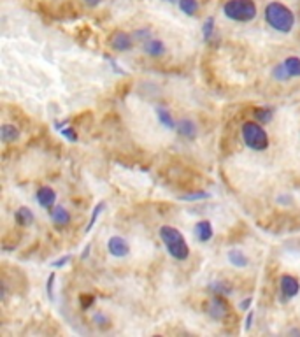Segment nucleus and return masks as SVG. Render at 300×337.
I'll list each match as a JSON object with an SVG mask.
<instances>
[{
  "label": "nucleus",
  "instance_id": "1",
  "mask_svg": "<svg viewBox=\"0 0 300 337\" xmlns=\"http://www.w3.org/2000/svg\"><path fill=\"white\" fill-rule=\"evenodd\" d=\"M265 21L270 28H274L276 32L281 33H290L293 25H295V14L288 9L286 5L281 2H270L265 7Z\"/></svg>",
  "mask_w": 300,
  "mask_h": 337
},
{
  "label": "nucleus",
  "instance_id": "2",
  "mask_svg": "<svg viewBox=\"0 0 300 337\" xmlns=\"http://www.w3.org/2000/svg\"><path fill=\"white\" fill-rule=\"evenodd\" d=\"M160 239L162 242L165 244L167 251L171 255L172 258L175 260H186L189 257V248H188V242L185 241V236L181 234L177 228L174 226H162L160 228Z\"/></svg>",
  "mask_w": 300,
  "mask_h": 337
},
{
  "label": "nucleus",
  "instance_id": "3",
  "mask_svg": "<svg viewBox=\"0 0 300 337\" xmlns=\"http://www.w3.org/2000/svg\"><path fill=\"white\" fill-rule=\"evenodd\" d=\"M240 134L244 144L253 151H265L268 148V135L260 121H246Z\"/></svg>",
  "mask_w": 300,
  "mask_h": 337
},
{
  "label": "nucleus",
  "instance_id": "4",
  "mask_svg": "<svg viewBox=\"0 0 300 337\" xmlns=\"http://www.w3.org/2000/svg\"><path fill=\"white\" fill-rule=\"evenodd\" d=\"M223 13L232 21H240V23H248L251 19L256 18V4L253 0H228L223 5Z\"/></svg>",
  "mask_w": 300,
  "mask_h": 337
},
{
  "label": "nucleus",
  "instance_id": "5",
  "mask_svg": "<svg viewBox=\"0 0 300 337\" xmlns=\"http://www.w3.org/2000/svg\"><path fill=\"white\" fill-rule=\"evenodd\" d=\"M279 287H281V300L286 302V300L293 299V297L299 295L300 291V281L295 276H290V274H283L281 279H279Z\"/></svg>",
  "mask_w": 300,
  "mask_h": 337
},
{
  "label": "nucleus",
  "instance_id": "6",
  "mask_svg": "<svg viewBox=\"0 0 300 337\" xmlns=\"http://www.w3.org/2000/svg\"><path fill=\"white\" fill-rule=\"evenodd\" d=\"M109 44L114 51H120V53H125V51H130L134 48V37L126 32H114L109 39Z\"/></svg>",
  "mask_w": 300,
  "mask_h": 337
},
{
  "label": "nucleus",
  "instance_id": "7",
  "mask_svg": "<svg viewBox=\"0 0 300 337\" xmlns=\"http://www.w3.org/2000/svg\"><path fill=\"white\" fill-rule=\"evenodd\" d=\"M107 251L116 257V258H123L130 253V246L123 237L120 236H112L111 239L107 241Z\"/></svg>",
  "mask_w": 300,
  "mask_h": 337
},
{
  "label": "nucleus",
  "instance_id": "8",
  "mask_svg": "<svg viewBox=\"0 0 300 337\" xmlns=\"http://www.w3.org/2000/svg\"><path fill=\"white\" fill-rule=\"evenodd\" d=\"M226 309H228V305H226L223 295H214L213 299H211V304H209L207 314L213 320H218V321H220V320L225 318Z\"/></svg>",
  "mask_w": 300,
  "mask_h": 337
},
{
  "label": "nucleus",
  "instance_id": "9",
  "mask_svg": "<svg viewBox=\"0 0 300 337\" xmlns=\"http://www.w3.org/2000/svg\"><path fill=\"white\" fill-rule=\"evenodd\" d=\"M175 132L181 135L183 139H188V141H193L197 137V123L193 120H189V118H185V120L177 121V125H175Z\"/></svg>",
  "mask_w": 300,
  "mask_h": 337
},
{
  "label": "nucleus",
  "instance_id": "10",
  "mask_svg": "<svg viewBox=\"0 0 300 337\" xmlns=\"http://www.w3.org/2000/svg\"><path fill=\"white\" fill-rule=\"evenodd\" d=\"M37 202L41 208L44 209H53L55 208V202H56V193L55 190L49 188V186H41L37 190Z\"/></svg>",
  "mask_w": 300,
  "mask_h": 337
},
{
  "label": "nucleus",
  "instance_id": "11",
  "mask_svg": "<svg viewBox=\"0 0 300 337\" xmlns=\"http://www.w3.org/2000/svg\"><path fill=\"white\" fill-rule=\"evenodd\" d=\"M142 49L146 55L153 56V58H158V56L165 55V44H163L160 39H149L142 44Z\"/></svg>",
  "mask_w": 300,
  "mask_h": 337
},
{
  "label": "nucleus",
  "instance_id": "12",
  "mask_svg": "<svg viewBox=\"0 0 300 337\" xmlns=\"http://www.w3.org/2000/svg\"><path fill=\"white\" fill-rule=\"evenodd\" d=\"M195 236H197V239L200 242H209L213 239V225H211V222L202 220V222L197 223L195 225Z\"/></svg>",
  "mask_w": 300,
  "mask_h": 337
},
{
  "label": "nucleus",
  "instance_id": "13",
  "mask_svg": "<svg viewBox=\"0 0 300 337\" xmlns=\"http://www.w3.org/2000/svg\"><path fill=\"white\" fill-rule=\"evenodd\" d=\"M51 214V220L55 225H60V226H65L70 223V212L63 208V206H56L49 211Z\"/></svg>",
  "mask_w": 300,
  "mask_h": 337
},
{
  "label": "nucleus",
  "instance_id": "14",
  "mask_svg": "<svg viewBox=\"0 0 300 337\" xmlns=\"http://www.w3.org/2000/svg\"><path fill=\"white\" fill-rule=\"evenodd\" d=\"M14 222L18 223L19 226H30L33 222H35V216L30 208H19L18 211L14 212Z\"/></svg>",
  "mask_w": 300,
  "mask_h": 337
},
{
  "label": "nucleus",
  "instance_id": "15",
  "mask_svg": "<svg viewBox=\"0 0 300 337\" xmlns=\"http://www.w3.org/2000/svg\"><path fill=\"white\" fill-rule=\"evenodd\" d=\"M155 112H157V118L160 120V123H162L167 130H175V125H177V123L174 121V118H172L169 109H165V107H162V106H157L155 107Z\"/></svg>",
  "mask_w": 300,
  "mask_h": 337
},
{
  "label": "nucleus",
  "instance_id": "16",
  "mask_svg": "<svg viewBox=\"0 0 300 337\" xmlns=\"http://www.w3.org/2000/svg\"><path fill=\"white\" fill-rule=\"evenodd\" d=\"M0 137H2L4 143H16L21 137V132H19L18 127L5 123V125H2V130H0Z\"/></svg>",
  "mask_w": 300,
  "mask_h": 337
},
{
  "label": "nucleus",
  "instance_id": "17",
  "mask_svg": "<svg viewBox=\"0 0 300 337\" xmlns=\"http://www.w3.org/2000/svg\"><path fill=\"white\" fill-rule=\"evenodd\" d=\"M226 257H228V262H230L234 267L244 269L250 265V258H248L246 253H242L240 250H230Z\"/></svg>",
  "mask_w": 300,
  "mask_h": 337
},
{
  "label": "nucleus",
  "instance_id": "18",
  "mask_svg": "<svg viewBox=\"0 0 300 337\" xmlns=\"http://www.w3.org/2000/svg\"><path fill=\"white\" fill-rule=\"evenodd\" d=\"M177 5H179V9L183 14H186V16H195V14L199 13V0H179L177 2Z\"/></svg>",
  "mask_w": 300,
  "mask_h": 337
},
{
  "label": "nucleus",
  "instance_id": "19",
  "mask_svg": "<svg viewBox=\"0 0 300 337\" xmlns=\"http://www.w3.org/2000/svg\"><path fill=\"white\" fill-rule=\"evenodd\" d=\"M209 290L213 291L214 295H230L232 287L228 281H213L209 285Z\"/></svg>",
  "mask_w": 300,
  "mask_h": 337
},
{
  "label": "nucleus",
  "instance_id": "20",
  "mask_svg": "<svg viewBox=\"0 0 300 337\" xmlns=\"http://www.w3.org/2000/svg\"><path fill=\"white\" fill-rule=\"evenodd\" d=\"M272 78L276 79V81H279V83H286L288 79H291V76H290V72H288L284 62H283V64H277L276 67H274V69H272Z\"/></svg>",
  "mask_w": 300,
  "mask_h": 337
},
{
  "label": "nucleus",
  "instance_id": "21",
  "mask_svg": "<svg viewBox=\"0 0 300 337\" xmlns=\"http://www.w3.org/2000/svg\"><path fill=\"white\" fill-rule=\"evenodd\" d=\"M288 72H290L291 78H300V58L299 56H288L284 60Z\"/></svg>",
  "mask_w": 300,
  "mask_h": 337
},
{
  "label": "nucleus",
  "instance_id": "22",
  "mask_svg": "<svg viewBox=\"0 0 300 337\" xmlns=\"http://www.w3.org/2000/svg\"><path fill=\"white\" fill-rule=\"evenodd\" d=\"M253 116L263 125V123H270L274 114H272V111H270V109H265V107H256V109H253Z\"/></svg>",
  "mask_w": 300,
  "mask_h": 337
},
{
  "label": "nucleus",
  "instance_id": "23",
  "mask_svg": "<svg viewBox=\"0 0 300 337\" xmlns=\"http://www.w3.org/2000/svg\"><path fill=\"white\" fill-rule=\"evenodd\" d=\"M202 32H204V41H211L214 33V18H207L202 25Z\"/></svg>",
  "mask_w": 300,
  "mask_h": 337
},
{
  "label": "nucleus",
  "instance_id": "24",
  "mask_svg": "<svg viewBox=\"0 0 300 337\" xmlns=\"http://www.w3.org/2000/svg\"><path fill=\"white\" fill-rule=\"evenodd\" d=\"M209 197H211V195H209L207 192H193V193L181 195L179 199L186 200V202H193V200H205V199H209Z\"/></svg>",
  "mask_w": 300,
  "mask_h": 337
},
{
  "label": "nucleus",
  "instance_id": "25",
  "mask_svg": "<svg viewBox=\"0 0 300 337\" xmlns=\"http://www.w3.org/2000/svg\"><path fill=\"white\" fill-rule=\"evenodd\" d=\"M134 37V41H137V42H146V41H149L151 39V30L149 28H142V30H137V32L132 35Z\"/></svg>",
  "mask_w": 300,
  "mask_h": 337
},
{
  "label": "nucleus",
  "instance_id": "26",
  "mask_svg": "<svg viewBox=\"0 0 300 337\" xmlns=\"http://www.w3.org/2000/svg\"><path fill=\"white\" fill-rule=\"evenodd\" d=\"M104 208H106V204H104V202H100L98 206H95V209H93V212H92V218H90V225L86 226V232H90L93 228V225H95V222H97L98 214H100Z\"/></svg>",
  "mask_w": 300,
  "mask_h": 337
},
{
  "label": "nucleus",
  "instance_id": "27",
  "mask_svg": "<svg viewBox=\"0 0 300 337\" xmlns=\"http://www.w3.org/2000/svg\"><path fill=\"white\" fill-rule=\"evenodd\" d=\"M79 302H81V307H83V309H88V307L95 302V297L90 295V293H86V295L83 293V295H81V299H79Z\"/></svg>",
  "mask_w": 300,
  "mask_h": 337
},
{
  "label": "nucleus",
  "instance_id": "28",
  "mask_svg": "<svg viewBox=\"0 0 300 337\" xmlns=\"http://www.w3.org/2000/svg\"><path fill=\"white\" fill-rule=\"evenodd\" d=\"M62 135H63V137H67V139H70L72 143H76V141H78V134H76V130L72 128V127L62 130Z\"/></svg>",
  "mask_w": 300,
  "mask_h": 337
},
{
  "label": "nucleus",
  "instance_id": "29",
  "mask_svg": "<svg viewBox=\"0 0 300 337\" xmlns=\"http://www.w3.org/2000/svg\"><path fill=\"white\" fill-rule=\"evenodd\" d=\"M93 321H95V323H97V325H106V323H111V321H109V318H107L106 314H102V313L95 314V316H93Z\"/></svg>",
  "mask_w": 300,
  "mask_h": 337
},
{
  "label": "nucleus",
  "instance_id": "30",
  "mask_svg": "<svg viewBox=\"0 0 300 337\" xmlns=\"http://www.w3.org/2000/svg\"><path fill=\"white\" fill-rule=\"evenodd\" d=\"M53 283H55V274L51 273L49 277H47V295H49L51 300H53Z\"/></svg>",
  "mask_w": 300,
  "mask_h": 337
},
{
  "label": "nucleus",
  "instance_id": "31",
  "mask_svg": "<svg viewBox=\"0 0 300 337\" xmlns=\"http://www.w3.org/2000/svg\"><path fill=\"white\" fill-rule=\"evenodd\" d=\"M251 304H253V297H248V299H244L239 304V309L240 311H248L251 307Z\"/></svg>",
  "mask_w": 300,
  "mask_h": 337
},
{
  "label": "nucleus",
  "instance_id": "32",
  "mask_svg": "<svg viewBox=\"0 0 300 337\" xmlns=\"http://www.w3.org/2000/svg\"><path fill=\"white\" fill-rule=\"evenodd\" d=\"M70 262V255H67V257H62V258L55 260L53 262V267H63L65 263H69Z\"/></svg>",
  "mask_w": 300,
  "mask_h": 337
},
{
  "label": "nucleus",
  "instance_id": "33",
  "mask_svg": "<svg viewBox=\"0 0 300 337\" xmlns=\"http://www.w3.org/2000/svg\"><path fill=\"white\" fill-rule=\"evenodd\" d=\"M253 320H254V313H253V311H250V313H248V316H246V325H244L246 330H250V328H251V325H253Z\"/></svg>",
  "mask_w": 300,
  "mask_h": 337
},
{
  "label": "nucleus",
  "instance_id": "34",
  "mask_svg": "<svg viewBox=\"0 0 300 337\" xmlns=\"http://www.w3.org/2000/svg\"><path fill=\"white\" fill-rule=\"evenodd\" d=\"M84 4H86L88 7H97V5L100 4V0H84Z\"/></svg>",
  "mask_w": 300,
  "mask_h": 337
},
{
  "label": "nucleus",
  "instance_id": "35",
  "mask_svg": "<svg viewBox=\"0 0 300 337\" xmlns=\"http://www.w3.org/2000/svg\"><path fill=\"white\" fill-rule=\"evenodd\" d=\"M90 250H92V244H88L86 248H84V251H83V255H81V258H88V255H90Z\"/></svg>",
  "mask_w": 300,
  "mask_h": 337
},
{
  "label": "nucleus",
  "instance_id": "36",
  "mask_svg": "<svg viewBox=\"0 0 300 337\" xmlns=\"http://www.w3.org/2000/svg\"><path fill=\"white\" fill-rule=\"evenodd\" d=\"M290 334H297V336H300V330H297V328H293V330H290Z\"/></svg>",
  "mask_w": 300,
  "mask_h": 337
},
{
  "label": "nucleus",
  "instance_id": "37",
  "mask_svg": "<svg viewBox=\"0 0 300 337\" xmlns=\"http://www.w3.org/2000/svg\"><path fill=\"white\" fill-rule=\"evenodd\" d=\"M163 2H169V4H175V2H179V0H163Z\"/></svg>",
  "mask_w": 300,
  "mask_h": 337
}]
</instances>
